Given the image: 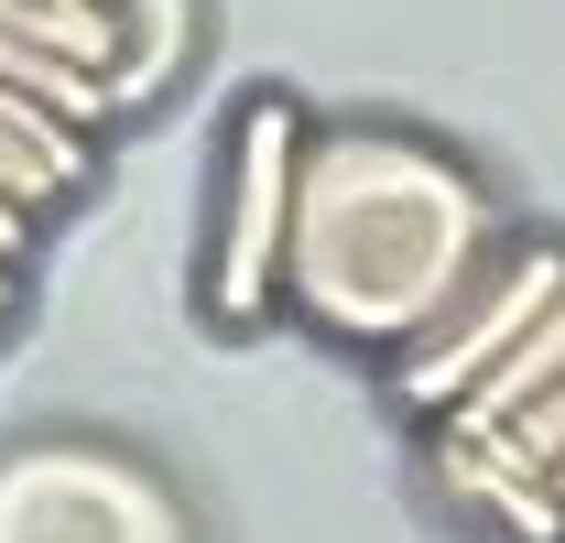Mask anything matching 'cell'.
<instances>
[{
	"label": "cell",
	"mask_w": 565,
	"mask_h": 543,
	"mask_svg": "<svg viewBox=\"0 0 565 543\" xmlns=\"http://www.w3.org/2000/svg\"><path fill=\"white\" fill-rule=\"evenodd\" d=\"M500 239V206L479 174L403 131H305V185H294V239H282V294L349 348H403L457 316Z\"/></svg>",
	"instance_id": "cell-1"
},
{
	"label": "cell",
	"mask_w": 565,
	"mask_h": 543,
	"mask_svg": "<svg viewBox=\"0 0 565 543\" xmlns=\"http://www.w3.org/2000/svg\"><path fill=\"white\" fill-rule=\"evenodd\" d=\"M555 294H565V239H511V251L490 262V283H479L457 316H435V327L392 359V392H403L424 424H446V413L468 403L511 348L544 327V305H555Z\"/></svg>",
	"instance_id": "cell-2"
},
{
	"label": "cell",
	"mask_w": 565,
	"mask_h": 543,
	"mask_svg": "<svg viewBox=\"0 0 565 543\" xmlns=\"http://www.w3.org/2000/svg\"><path fill=\"white\" fill-rule=\"evenodd\" d=\"M294 185H305V109L294 98H250L239 109V152H228V228H217V272H207V305L228 327L282 294Z\"/></svg>",
	"instance_id": "cell-3"
},
{
	"label": "cell",
	"mask_w": 565,
	"mask_h": 543,
	"mask_svg": "<svg viewBox=\"0 0 565 543\" xmlns=\"http://www.w3.org/2000/svg\"><path fill=\"white\" fill-rule=\"evenodd\" d=\"M424 468H435V489H446L468 522H490L500 543H565V500H555V478L533 468V457H522L500 424H435Z\"/></svg>",
	"instance_id": "cell-4"
},
{
	"label": "cell",
	"mask_w": 565,
	"mask_h": 543,
	"mask_svg": "<svg viewBox=\"0 0 565 543\" xmlns=\"http://www.w3.org/2000/svg\"><path fill=\"white\" fill-rule=\"evenodd\" d=\"M66 185H87V141H76L66 120H44L33 98H11V87H0V196L33 217V206L66 196Z\"/></svg>",
	"instance_id": "cell-5"
},
{
	"label": "cell",
	"mask_w": 565,
	"mask_h": 543,
	"mask_svg": "<svg viewBox=\"0 0 565 543\" xmlns=\"http://www.w3.org/2000/svg\"><path fill=\"white\" fill-rule=\"evenodd\" d=\"M0 33H22V44H44V55H66L76 76H120V11H98V0H0Z\"/></svg>",
	"instance_id": "cell-6"
},
{
	"label": "cell",
	"mask_w": 565,
	"mask_h": 543,
	"mask_svg": "<svg viewBox=\"0 0 565 543\" xmlns=\"http://www.w3.org/2000/svg\"><path fill=\"white\" fill-rule=\"evenodd\" d=\"M555 381H565V294L544 305V327L511 348V359H500V370H490V381H479V392H468L457 413H446V424H522V413L544 403Z\"/></svg>",
	"instance_id": "cell-7"
},
{
	"label": "cell",
	"mask_w": 565,
	"mask_h": 543,
	"mask_svg": "<svg viewBox=\"0 0 565 543\" xmlns=\"http://www.w3.org/2000/svg\"><path fill=\"white\" fill-rule=\"evenodd\" d=\"M0 87L33 98L44 120H66V131H98V120H109V87L76 76L66 55H44V44H22V33H0Z\"/></svg>",
	"instance_id": "cell-8"
},
{
	"label": "cell",
	"mask_w": 565,
	"mask_h": 543,
	"mask_svg": "<svg viewBox=\"0 0 565 543\" xmlns=\"http://www.w3.org/2000/svg\"><path fill=\"white\" fill-rule=\"evenodd\" d=\"M185 55V0H131V22H120V76H109V109H141L163 76Z\"/></svg>",
	"instance_id": "cell-9"
},
{
	"label": "cell",
	"mask_w": 565,
	"mask_h": 543,
	"mask_svg": "<svg viewBox=\"0 0 565 543\" xmlns=\"http://www.w3.org/2000/svg\"><path fill=\"white\" fill-rule=\"evenodd\" d=\"M500 435H511V446H522L533 468L555 478V468H565V381H555V392H544L533 413H522V424H500Z\"/></svg>",
	"instance_id": "cell-10"
},
{
	"label": "cell",
	"mask_w": 565,
	"mask_h": 543,
	"mask_svg": "<svg viewBox=\"0 0 565 543\" xmlns=\"http://www.w3.org/2000/svg\"><path fill=\"white\" fill-rule=\"evenodd\" d=\"M22 228H33V217H22V206L0 196V262H22Z\"/></svg>",
	"instance_id": "cell-11"
},
{
	"label": "cell",
	"mask_w": 565,
	"mask_h": 543,
	"mask_svg": "<svg viewBox=\"0 0 565 543\" xmlns=\"http://www.w3.org/2000/svg\"><path fill=\"white\" fill-rule=\"evenodd\" d=\"M0 305H11V262H0Z\"/></svg>",
	"instance_id": "cell-12"
},
{
	"label": "cell",
	"mask_w": 565,
	"mask_h": 543,
	"mask_svg": "<svg viewBox=\"0 0 565 543\" xmlns=\"http://www.w3.org/2000/svg\"><path fill=\"white\" fill-rule=\"evenodd\" d=\"M555 500H565V468H555Z\"/></svg>",
	"instance_id": "cell-13"
}]
</instances>
